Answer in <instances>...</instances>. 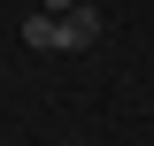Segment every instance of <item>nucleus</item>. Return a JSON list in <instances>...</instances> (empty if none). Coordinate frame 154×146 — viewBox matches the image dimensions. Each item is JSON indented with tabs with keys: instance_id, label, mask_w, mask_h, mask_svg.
Listing matches in <instances>:
<instances>
[{
	"instance_id": "nucleus-1",
	"label": "nucleus",
	"mask_w": 154,
	"mask_h": 146,
	"mask_svg": "<svg viewBox=\"0 0 154 146\" xmlns=\"http://www.w3.org/2000/svg\"><path fill=\"white\" fill-rule=\"evenodd\" d=\"M93 38H100V8L85 0V8H69V16H62V46H93Z\"/></svg>"
},
{
	"instance_id": "nucleus-3",
	"label": "nucleus",
	"mask_w": 154,
	"mask_h": 146,
	"mask_svg": "<svg viewBox=\"0 0 154 146\" xmlns=\"http://www.w3.org/2000/svg\"><path fill=\"white\" fill-rule=\"evenodd\" d=\"M69 8H85V0H46V16H69Z\"/></svg>"
},
{
	"instance_id": "nucleus-2",
	"label": "nucleus",
	"mask_w": 154,
	"mask_h": 146,
	"mask_svg": "<svg viewBox=\"0 0 154 146\" xmlns=\"http://www.w3.org/2000/svg\"><path fill=\"white\" fill-rule=\"evenodd\" d=\"M23 38H31V46H62V16H46V8H38V16L23 23Z\"/></svg>"
}]
</instances>
